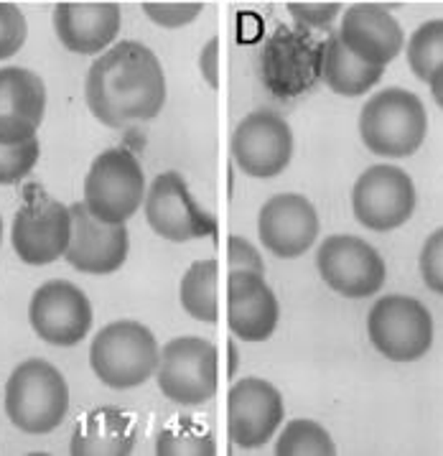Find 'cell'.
Segmentation results:
<instances>
[{
	"instance_id": "obj_17",
	"label": "cell",
	"mask_w": 443,
	"mask_h": 456,
	"mask_svg": "<svg viewBox=\"0 0 443 456\" xmlns=\"http://www.w3.org/2000/svg\"><path fill=\"white\" fill-rule=\"evenodd\" d=\"M280 306L265 275L230 271L227 275V324L242 342H265L273 337Z\"/></svg>"
},
{
	"instance_id": "obj_4",
	"label": "cell",
	"mask_w": 443,
	"mask_h": 456,
	"mask_svg": "<svg viewBox=\"0 0 443 456\" xmlns=\"http://www.w3.org/2000/svg\"><path fill=\"white\" fill-rule=\"evenodd\" d=\"M161 360V347L153 331L133 319H120L102 327L90 347V365L97 380L112 390H133L148 383Z\"/></svg>"
},
{
	"instance_id": "obj_23",
	"label": "cell",
	"mask_w": 443,
	"mask_h": 456,
	"mask_svg": "<svg viewBox=\"0 0 443 456\" xmlns=\"http://www.w3.org/2000/svg\"><path fill=\"white\" fill-rule=\"evenodd\" d=\"M217 283H220V263L214 257L191 263L179 286L181 309L202 324H214L220 319Z\"/></svg>"
},
{
	"instance_id": "obj_35",
	"label": "cell",
	"mask_w": 443,
	"mask_h": 456,
	"mask_svg": "<svg viewBox=\"0 0 443 456\" xmlns=\"http://www.w3.org/2000/svg\"><path fill=\"white\" fill-rule=\"evenodd\" d=\"M0 240H3V219H0Z\"/></svg>"
},
{
	"instance_id": "obj_32",
	"label": "cell",
	"mask_w": 443,
	"mask_h": 456,
	"mask_svg": "<svg viewBox=\"0 0 443 456\" xmlns=\"http://www.w3.org/2000/svg\"><path fill=\"white\" fill-rule=\"evenodd\" d=\"M227 265L230 271H250V273L265 275V263L258 248L250 240L238 238V235L227 240Z\"/></svg>"
},
{
	"instance_id": "obj_31",
	"label": "cell",
	"mask_w": 443,
	"mask_h": 456,
	"mask_svg": "<svg viewBox=\"0 0 443 456\" xmlns=\"http://www.w3.org/2000/svg\"><path fill=\"white\" fill-rule=\"evenodd\" d=\"M342 13L339 3H288V16L306 28H326Z\"/></svg>"
},
{
	"instance_id": "obj_16",
	"label": "cell",
	"mask_w": 443,
	"mask_h": 456,
	"mask_svg": "<svg viewBox=\"0 0 443 456\" xmlns=\"http://www.w3.org/2000/svg\"><path fill=\"white\" fill-rule=\"evenodd\" d=\"M258 235L276 257L303 256L318 238V212L301 194H278L260 207Z\"/></svg>"
},
{
	"instance_id": "obj_13",
	"label": "cell",
	"mask_w": 443,
	"mask_h": 456,
	"mask_svg": "<svg viewBox=\"0 0 443 456\" xmlns=\"http://www.w3.org/2000/svg\"><path fill=\"white\" fill-rule=\"evenodd\" d=\"M283 416L286 403L280 390L262 378H242L227 393V434L238 449L253 452L268 444Z\"/></svg>"
},
{
	"instance_id": "obj_29",
	"label": "cell",
	"mask_w": 443,
	"mask_h": 456,
	"mask_svg": "<svg viewBox=\"0 0 443 456\" xmlns=\"http://www.w3.org/2000/svg\"><path fill=\"white\" fill-rule=\"evenodd\" d=\"M204 3H143V13L161 28H184L202 16Z\"/></svg>"
},
{
	"instance_id": "obj_20",
	"label": "cell",
	"mask_w": 443,
	"mask_h": 456,
	"mask_svg": "<svg viewBox=\"0 0 443 456\" xmlns=\"http://www.w3.org/2000/svg\"><path fill=\"white\" fill-rule=\"evenodd\" d=\"M52 23L64 49L93 56L105 52L117 38L123 13L115 3H59L52 13Z\"/></svg>"
},
{
	"instance_id": "obj_18",
	"label": "cell",
	"mask_w": 443,
	"mask_h": 456,
	"mask_svg": "<svg viewBox=\"0 0 443 456\" xmlns=\"http://www.w3.org/2000/svg\"><path fill=\"white\" fill-rule=\"evenodd\" d=\"M336 37L351 54L380 67H388L406 46V37L398 19L385 5L377 3L350 5L342 16Z\"/></svg>"
},
{
	"instance_id": "obj_26",
	"label": "cell",
	"mask_w": 443,
	"mask_h": 456,
	"mask_svg": "<svg viewBox=\"0 0 443 456\" xmlns=\"http://www.w3.org/2000/svg\"><path fill=\"white\" fill-rule=\"evenodd\" d=\"M407 64L413 74L428 85L436 69L443 67V19L425 20L407 41Z\"/></svg>"
},
{
	"instance_id": "obj_24",
	"label": "cell",
	"mask_w": 443,
	"mask_h": 456,
	"mask_svg": "<svg viewBox=\"0 0 443 456\" xmlns=\"http://www.w3.org/2000/svg\"><path fill=\"white\" fill-rule=\"evenodd\" d=\"M156 454L158 456H214L217 454V438L199 420H179L164 428L156 438Z\"/></svg>"
},
{
	"instance_id": "obj_27",
	"label": "cell",
	"mask_w": 443,
	"mask_h": 456,
	"mask_svg": "<svg viewBox=\"0 0 443 456\" xmlns=\"http://www.w3.org/2000/svg\"><path fill=\"white\" fill-rule=\"evenodd\" d=\"M38 156H41V146L36 138L20 143H0V186L26 179L34 171Z\"/></svg>"
},
{
	"instance_id": "obj_33",
	"label": "cell",
	"mask_w": 443,
	"mask_h": 456,
	"mask_svg": "<svg viewBox=\"0 0 443 456\" xmlns=\"http://www.w3.org/2000/svg\"><path fill=\"white\" fill-rule=\"evenodd\" d=\"M199 72L204 82L217 90L220 87V38H209L199 52Z\"/></svg>"
},
{
	"instance_id": "obj_30",
	"label": "cell",
	"mask_w": 443,
	"mask_h": 456,
	"mask_svg": "<svg viewBox=\"0 0 443 456\" xmlns=\"http://www.w3.org/2000/svg\"><path fill=\"white\" fill-rule=\"evenodd\" d=\"M418 268H421L425 289L443 296V227L431 232L423 242L421 256H418Z\"/></svg>"
},
{
	"instance_id": "obj_3",
	"label": "cell",
	"mask_w": 443,
	"mask_h": 456,
	"mask_svg": "<svg viewBox=\"0 0 443 456\" xmlns=\"http://www.w3.org/2000/svg\"><path fill=\"white\" fill-rule=\"evenodd\" d=\"M428 112L418 94L388 87L369 97L359 112V138L375 156L407 159L423 146Z\"/></svg>"
},
{
	"instance_id": "obj_1",
	"label": "cell",
	"mask_w": 443,
	"mask_h": 456,
	"mask_svg": "<svg viewBox=\"0 0 443 456\" xmlns=\"http://www.w3.org/2000/svg\"><path fill=\"white\" fill-rule=\"evenodd\" d=\"M87 108L108 128L153 120L166 105V72L141 41H120L93 61Z\"/></svg>"
},
{
	"instance_id": "obj_7",
	"label": "cell",
	"mask_w": 443,
	"mask_h": 456,
	"mask_svg": "<svg viewBox=\"0 0 443 456\" xmlns=\"http://www.w3.org/2000/svg\"><path fill=\"white\" fill-rule=\"evenodd\" d=\"M367 334L383 357L392 362H415L433 345V316L418 298L392 293L369 309Z\"/></svg>"
},
{
	"instance_id": "obj_12",
	"label": "cell",
	"mask_w": 443,
	"mask_h": 456,
	"mask_svg": "<svg viewBox=\"0 0 443 456\" xmlns=\"http://www.w3.org/2000/svg\"><path fill=\"white\" fill-rule=\"evenodd\" d=\"M143 207L150 230L168 242L209 238L217 230V219L199 207L176 171H166L150 182Z\"/></svg>"
},
{
	"instance_id": "obj_11",
	"label": "cell",
	"mask_w": 443,
	"mask_h": 456,
	"mask_svg": "<svg viewBox=\"0 0 443 456\" xmlns=\"http://www.w3.org/2000/svg\"><path fill=\"white\" fill-rule=\"evenodd\" d=\"M69 240L72 209L46 194H31L13 217L11 242L26 265H49L64 257Z\"/></svg>"
},
{
	"instance_id": "obj_34",
	"label": "cell",
	"mask_w": 443,
	"mask_h": 456,
	"mask_svg": "<svg viewBox=\"0 0 443 456\" xmlns=\"http://www.w3.org/2000/svg\"><path fill=\"white\" fill-rule=\"evenodd\" d=\"M428 87H431V94H433L436 105L443 110V67L441 69H436V72H433V77L428 79Z\"/></svg>"
},
{
	"instance_id": "obj_22",
	"label": "cell",
	"mask_w": 443,
	"mask_h": 456,
	"mask_svg": "<svg viewBox=\"0 0 443 456\" xmlns=\"http://www.w3.org/2000/svg\"><path fill=\"white\" fill-rule=\"evenodd\" d=\"M388 67L380 64H369L365 59L354 56L339 41V37H332L326 41L324 52H321V77L324 85L342 97H359L369 92L385 74Z\"/></svg>"
},
{
	"instance_id": "obj_8",
	"label": "cell",
	"mask_w": 443,
	"mask_h": 456,
	"mask_svg": "<svg viewBox=\"0 0 443 456\" xmlns=\"http://www.w3.org/2000/svg\"><path fill=\"white\" fill-rule=\"evenodd\" d=\"M351 209L362 227L372 232H392L415 212V183L398 166H369L354 182Z\"/></svg>"
},
{
	"instance_id": "obj_15",
	"label": "cell",
	"mask_w": 443,
	"mask_h": 456,
	"mask_svg": "<svg viewBox=\"0 0 443 456\" xmlns=\"http://www.w3.org/2000/svg\"><path fill=\"white\" fill-rule=\"evenodd\" d=\"M72 209V240L67 248V263L74 271L90 275H110L125 265L130 238L125 224H108L90 215L85 201L69 204Z\"/></svg>"
},
{
	"instance_id": "obj_9",
	"label": "cell",
	"mask_w": 443,
	"mask_h": 456,
	"mask_svg": "<svg viewBox=\"0 0 443 456\" xmlns=\"http://www.w3.org/2000/svg\"><path fill=\"white\" fill-rule=\"evenodd\" d=\"M316 268L321 281L344 298L375 296L388 281L383 256L354 235H332L316 253Z\"/></svg>"
},
{
	"instance_id": "obj_2",
	"label": "cell",
	"mask_w": 443,
	"mask_h": 456,
	"mask_svg": "<svg viewBox=\"0 0 443 456\" xmlns=\"http://www.w3.org/2000/svg\"><path fill=\"white\" fill-rule=\"evenodd\" d=\"M5 413L23 434H52L69 411V385L46 360L20 362L5 383Z\"/></svg>"
},
{
	"instance_id": "obj_25",
	"label": "cell",
	"mask_w": 443,
	"mask_h": 456,
	"mask_svg": "<svg viewBox=\"0 0 443 456\" xmlns=\"http://www.w3.org/2000/svg\"><path fill=\"white\" fill-rule=\"evenodd\" d=\"M276 456H334L336 444L329 431L309 419H295L286 423L276 441Z\"/></svg>"
},
{
	"instance_id": "obj_19",
	"label": "cell",
	"mask_w": 443,
	"mask_h": 456,
	"mask_svg": "<svg viewBox=\"0 0 443 456\" xmlns=\"http://www.w3.org/2000/svg\"><path fill=\"white\" fill-rule=\"evenodd\" d=\"M46 115V85L23 67L0 69V143L36 138Z\"/></svg>"
},
{
	"instance_id": "obj_10",
	"label": "cell",
	"mask_w": 443,
	"mask_h": 456,
	"mask_svg": "<svg viewBox=\"0 0 443 456\" xmlns=\"http://www.w3.org/2000/svg\"><path fill=\"white\" fill-rule=\"evenodd\" d=\"M230 148L242 174L273 179L294 159V130L273 110H255L238 123Z\"/></svg>"
},
{
	"instance_id": "obj_6",
	"label": "cell",
	"mask_w": 443,
	"mask_h": 456,
	"mask_svg": "<svg viewBox=\"0 0 443 456\" xmlns=\"http://www.w3.org/2000/svg\"><path fill=\"white\" fill-rule=\"evenodd\" d=\"M158 390L176 405H204L214 398L220 383L217 347L202 337H176L161 349L156 370Z\"/></svg>"
},
{
	"instance_id": "obj_21",
	"label": "cell",
	"mask_w": 443,
	"mask_h": 456,
	"mask_svg": "<svg viewBox=\"0 0 443 456\" xmlns=\"http://www.w3.org/2000/svg\"><path fill=\"white\" fill-rule=\"evenodd\" d=\"M135 446V426L115 405L90 411L77 423L69 452L74 456H128Z\"/></svg>"
},
{
	"instance_id": "obj_14",
	"label": "cell",
	"mask_w": 443,
	"mask_h": 456,
	"mask_svg": "<svg viewBox=\"0 0 443 456\" xmlns=\"http://www.w3.org/2000/svg\"><path fill=\"white\" fill-rule=\"evenodd\" d=\"M28 322L54 347H74L93 329V304L69 281H46L28 304Z\"/></svg>"
},
{
	"instance_id": "obj_5",
	"label": "cell",
	"mask_w": 443,
	"mask_h": 456,
	"mask_svg": "<svg viewBox=\"0 0 443 456\" xmlns=\"http://www.w3.org/2000/svg\"><path fill=\"white\" fill-rule=\"evenodd\" d=\"M146 174L125 148L102 151L85 179V207L108 224H125L146 200Z\"/></svg>"
},
{
	"instance_id": "obj_28",
	"label": "cell",
	"mask_w": 443,
	"mask_h": 456,
	"mask_svg": "<svg viewBox=\"0 0 443 456\" xmlns=\"http://www.w3.org/2000/svg\"><path fill=\"white\" fill-rule=\"evenodd\" d=\"M28 37V23L19 5L0 3V61L11 59L23 49Z\"/></svg>"
}]
</instances>
